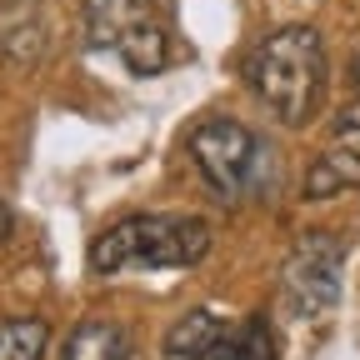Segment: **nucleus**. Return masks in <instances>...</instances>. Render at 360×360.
<instances>
[{
    "label": "nucleus",
    "instance_id": "f257e3e1",
    "mask_svg": "<svg viewBox=\"0 0 360 360\" xmlns=\"http://www.w3.org/2000/svg\"><path fill=\"white\" fill-rule=\"evenodd\" d=\"M326 40L315 25H281L270 30L250 60H245V80L260 96V105L276 115L285 130H300L315 120L326 101Z\"/></svg>",
    "mask_w": 360,
    "mask_h": 360
},
{
    "label": "nucleus",
    "instance_id": "f03ea898",
    "mask_svg": "<svg viewBox=\"0 0 360 360\" xmlns=\"http://www.w3.org/2000/svg\"><path fill=\"white\" fill-rule=\"evenodd\" d=\"M210 255V225L200 215H125L90 245L96 276L125 270H191Z\"/></svg>",
    "mask_w": 360,
    "mask_h": 360
},
{
    "label": "nucleus",
    "instance_id": "7ed1b4c3",
    "mask_svg": "<svg viewBox=\"0 0 360 360\" xmlns=\"http://www.w3.org/2000/svg\"><path fill=\"white\" fill-rule=\"evenodd\" d=\"M191 160L200 165L205 186L225 200H245L260 191V165H265V146L260 135L231 115H210L191 130Z\"/></svg>",
    "mask_w": 360,
    "mask_h": 360
},
{
    "label": "nucleus",
    "instance_id": "20e7f679",
    "mask_svg": "<svg viewBox=\"0 0 360 360\" xmlns=\"http://www.w3.org/2000/svg\"><path fill=\"white\" fill-rule=\"evenodd\" d=\"M85 30L96 51H115L135 75H160L170 65V35L150 0H85Z\"/></svg>",
    "mask_w": 360,
    "mask_h": 360
},
{
    "label": "nucleus",
    "instance_id": "39448f33",
    "mask_svg": "<svg viewBox=\"0 0 360 360\" xmlns=\"http://www.w3.org/2000/svg\"><path fill=\"white\" fill-rule=\"evenodd\" d=\"M340 290H345V245L326 231L300 236L281 265V295H285L290 315L321 321V315L335 310Z\"/></svg>",
    "mask_w": 360,
    "mask_h": 360
},
{
    "label": "nucleus",
    "instance_id": "423d86ee",
    "mask_svg": "<svg viewBox=\"0 0 360 360\" xmlns=\"http://www.w3.org/2000/svg\"><path fill=\"white\" fill-rule=\"evenodd\" d=\"M345 191H360V125H345L335 135V146L326 155H315V165L305 170V186H300L305 200H330Z\"/></svg>",
    "mask_w": 360,
    "mask_h": 360
},
{
    "label": "nucleus",
    "instance_id": "0eeeda50",
    "mask_svg": "<svg viewBox=\"0 0 360 360\" xmlns=\"http://www.w3.org/2000/svg\"><path fill=\"white\" fill-rule=\"evenodd\" d=\"M225 340V321L210 310H186V321H175L165 335V360H210L215 345Z\"/></svg>",
    "mask_w": 360,
    "mask_h": 360
},
{
    "label": "nucleus",
    "instance_id": "6e6552de",
    "mask_svg": "<svg viewBox=\"0 0 360 360\" xmlns=\"http://www.w3.org/2000/svg\"><path fill=\"white\" fill-rule=\"evenodd\" d=\"M60 360H130V340L115 321H80L65 335Z\"/></svg>",
    "mask_w": 360,
    "mask_h": 360
},
{
    "label": "nucleus",
    "instance_id": "1a4fd4ad",
    "mask_svg": "<svg viewBox=\"0 0 360 360\" xmlns=\"http://www.w3.org/2000/svg\"><path fill=\"white\" fill-rule=\"evenodd\" d=\"M51 345V326L40 315H11L0 321V360H40Z\"/></svg>",
    "mask_w": 360,
    "mask_h": 360
},
{
    "label": "nucleus",
    "instance_id": "9d476101",
    "mask_svg": "<svg viewBox=\"0 0 360 360\" xmlns=\"http://www.w3.org/2000/svg\"><path fill=\"white\" fill-rule=\"evenodd\" d=\"M210 360H276V335H270V326L260 321V315H250L236 335H225L215 345Z\"/></svg>",
    "mask_w": 360,
    "mask_h": 360
},
{
    "label": "nucleus",
    "instance_id": "9b49d317",
    "mask_svg": "<svg viewBox=\"0 0 360 360\" xmlns=\"http://www.w3.org/2000/svg\"><path fill=\"white\" fill-rule=\"evenodd\" d=\"M6 236H11V210L0 205V240H6Z\"/></svg>",
    "mask_w": 360,
    "mask_h": 360
},
{
    "label": "nucleus",
    "instance_id": "f8f14e48",
    "mask_svg": "<svg viewBox=\"0 0 360 360\" xmlns=\"http://www.w3.org/2000/svg\"><path fill=\"white\" fill-rule=\"evenodd\" d=\"M350 80H355V90H360V60H355V65H350Z\"/></svg>",
    "mask_w": 360,
    "mask_h": 360
}]
</instances>
